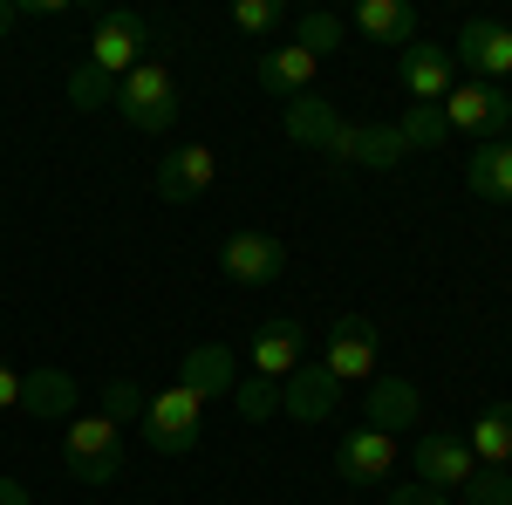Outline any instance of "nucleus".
Wrapping results in <instances>:
<instances>
[{"label": "nucleus", "mask_w": 512, "mask_h": 505, "mask_svg": "<svg viewBox=\"0 0 512 505\" xmlns=\"http://www.w3.org/2000/svg\"><path fill=\"white\" fill-rule=\"evenodd\" d=\"M164 48V28L151 21V14H137V7H103L96 14V28H89V69H103L110 82H123L137 62H158Z\"/></svg>", "instance_id": "nucleus-1"}, {"label": "nucleus", "mask_w": 512, "mask_h": 505, "mask_svg": "<svg viewBox=\"0 0 512 505\" xmlns=\"http://www.w3.org/2000/svg\"><path fill=\"white\" fill-rule=\"evenodd\" d=\"M62 471L76 485H110L123 471V430L110 417H69L62 424Z\"/></svg>", "instance_id": "nucleus-2"}, {"label": "nucleus", "mask_w": 512, "mask_h": 505, "mask_svg": "<svg viewBox=\"0 0 512 505\" xmlns=\"http://www.w3.org/2000/svg\"><path fill=\"white\" fill-rule=\"evenodd\" d=\"M117 117L130 130H144V137H164L171 123H178V82L164 62H137L130 76L117 82Z\"/></svg>", "instance_id": "nucleus-3"}, {"label": "nucleus", "mask_w": 512, "mask_h": 505, "mask_svg": "<svg viewBox=\"0 0 512 505\" xmlns=\"http://www.w3.org/2000/svg\"><path fill=\"white\" fill-rule=\"evenodd\" d=\"M198 430H205V396H192L185 383H164L144 410V444L158 458H185L198 444Z\"/></svg>", "instance_id": "nucleus-4"}, {"label": "nucleus", "mask_w": 512, "mask_h": 505, "mask_svg": "<svg viewBox=\"0 0 512 505\" xmlns=\"http://www.w3.org/2000/svg\"><path fill=\"white\" fill-rule=\"evenodd\" d=\"M321 369H328L335 383H376V369H383V328H376L369 314H342V321L328 328Z\"/></svg>", "instance_id": "nucleus-5"}, {"label": "nucleus", "mask_w": 512, "mask_h": 505, "mask_svg": "<svg viewBox=\"0 0 512 505\" xmlns=\"http://www.w3.org/2000/svg\"><path fill=\"white\" fill-rule=\"evenodd\" d=\"M437 110H444L451 130H465V137H478V144H499V137L512 130V96H506V89H492V82H478V76L458 82Z\"/></svg>", "instance_id": "nucleus-6"}, {"label": "nucleus", "mask_w": 512, "mask_h": 505, "mask_svg": "<svg viewBox=\"0 0 512 505\" xmlns=\"http://www.w3.org/2000/svg\"><path fill=\"white\" fill-rule=\"evenodd\" d=\"M410 157L396 123H342V137L328 144V164H349V171H396Z\"/></svg>", "instance_id": "nucleus-7"}, {"label": "nucleus", "mask_w": 512, "mask_h": 505, "mask_svg": "<svg viewBox=\"0 0 512 505\" xmlns=\"http://www.w3.org/2000/svg\"><path fill=\"white\" fill-rule=\"evenodd\" d=\"M396 471V437H383V430L355 424L335 437V478L342 485H383Z\"/></svg>", "instance_id": "nucleus-8"}, {"label": "nucleus", "mask_w": 512, "mask_h": 505, "mask_svg": "<svg viewBox=\"0 0 512 505\" xmlns=\"http://www.w3.org/2000/svg\"><path fill=\"white\" fill-rule=\"evenodd\" d=\"M478 471L465 430H437V437H417V485L424 492H465V478Z\"/></svg>", "instance_id": "nucleus-9"}, {"label": "nucleus", "mask_w": 512, "mask_h": 505, "mask_svg": "<svg viewBox=\"0 0 512 505\" xmlns=\"http://www.w3.org/2000/svg\"><path fill=\"white\" fill-rule=\"evenodd\" d=\"M396 82L410 89V103H444V96L458 89V62H451V48H437V41H410V48L396 55Z\"/></svg>", "instance_id": "nucleus-10"}, {"label": "nucleus", "mask_w": 512, "mask_h": 505, "mask_svg": "<svg viewBox=\"0 0 512 505\" xmlns=\"http://www.w3.org/2000/svg\"><path fill=\"white\" fill-rule=\"evenodd\" d=\"M280 267H287V246L274 233H233L219 246V273L239 287H267V280H280Z\"/></svg>", "instance_id": "nucleus-11"}, {"label": "nucleus", "mask_w": 512, "mask_h": 505, "mask_svg": "<svg viewBox=\"0 0 512 505\" xmlns=\"http://www.w3.org/2000/svg\"><path fill=\"white\" fill-rule=\"evenodd\" d=\"M280 410H287L294 424H328V417L342 410V383H335L321 362H301V369L280 383Z\"/></svg>", "instance_id": "nucleus-12"}, {"label": "nucleus", "mask_w": 512, "mask_h": 505, "mask_svg": "<svg viewBox=\"0 0 512 505\" xmlns=\"http://www.w3.org/2000/svg\"><path fill=\"white\" fill-rule=\"evenodd\" d=\"M212 178H219V157L205 151V144H178V151L158 164V178H151V185H158L164 205H192V198L212 192Z\"/></svg>", "instance_id": "nucleus-13"}, {"label": "nucleus", "mask_w": 512, "mask_h": 505, "mask_svg": "<svg viewBox=\"0 0 512 505\" xmlns=\"http://www.w3.org/2000/svg\"><path fill=\"white\" fill-rule=\"evenodd\" d=\"M362 417H369V430H383V437H403V430L424 424V396H417V383H403V376H383V383L362 389Z\"/></svg>", "instance_id": "nucleus-14"}, {"label": "nucleus", "mask_w": 512, "mask_h": 505, "mask_svg": "<svg viewBox=\"0 0 512 505\" xmlns=\"http://www.w3.org/2000/svg\"><path fill=\"white\" fill-rule=\"evenodd\" d=\"M301 362H308V328H301L294 314H280V321H267V328L253 335V376H267V383H287Z\"/></svg>", "instance_id": "nucleus-15"}, {"label": "nucleus", "mask_w": 512, "mask_h": 505, "mask_svg": "<svg viewBox=\"0 0 512 505\" xmlns=\"http://www.w3.org/2000/svg\"><path fill=\"white\" fill-rule=\"evenodd\" d=\"M82 403V383L69 369H28L21 376V410L35 417V424H69Z\"/></svg>", "instance_id": "nucleus-16"}, {"label": "nucleus", "mask_w": 512, "mask_h": 505, "mask_svg": "<svg viewBox=\"0 0 512 505\" xmlns=\"http://www.w3.org/2000/svg\"><path fill=\"white\" fill-rule=\"evenodd\" d=\"M315 69H321V62L308 55V48H294V41H280V48H260V55H253V82H260L267 96H287V103L308 96Z\"/></svg>", "instance_id": "nucleus-17"}, {"label": "nucleus", "mask_w": 512, "mask_h": 505, "mask_svg": "<svg viewBox=\"0 0 512 505\" xmlns=\"http://www.w3.org/2000/svg\"><path fill=\"white\" fill-rule=\"evenodd\" d=\"M280 130H287V144L328 157V144L342 137V110H335V103H321L315 89H308V96H294V103L280 110Z\"/></svg>", "instance_id": "nucleus-18"}, {"label": "nucleus", "mask_w": 512, "mask_h": 505, "mask_svg": "<svg viewBox=\"0 0 512 505\" xmlns=\"http://www.w3.org/2000/svg\"><path fill=\"white\" fill-rule=\"evenodd\" d=\"M178 383L192 389V396H233V383H239V355L226 349V342H198L192 355H185V369H178Z\"/></svg>", "instance_id": "nucleus-19"}, {"label": "nucleus", "mask_w": 512, "mask_h": 505, "mask_svg": "<svg viewBox=\"0 0 512 505\" xmlns=\"http://www.w3.org/2000/svg\"><path fill=\"white\" fill-rule=\"evenodd\" d=\"M458 55L478 69V82H499L512 76V28L506 21H465V35H458Z\"/></svg>", "instance_id": "nucleus-20"}, {"label": "nucleus", "mask_w": 512, "mask_h": 505, "mask_svg": "<svg viewBox=\"0 0 512 505\" xmlns=\"http://www.w3.org/2000/svg\"><path fill=\"white\" fill-rule=\"evenodd\" d=\"M355 28L369 41H383V48H410L417 41V7L410 0H362L355 7Z\"/></svg>", "instance_id": "nucleus-21"}, {"label": "nucleus", "mask_w": 512, "mask_h": 505, "mask_svg": "<svg viewBox=\"0 0 512 505\" xmlns=\"http://www.w3.org/2000/svg\"><path fill=\"white\" fill-rule=\"evenodd\" d=\"M465 185H472L478 198H492V205H512V144L499 137V144H478L472 164H465Z\"/></svg>", "instance_id": "nucleus-22"}, {"label": "nucleus", "mask_w": 512, "mask_h": 505, "mask_svg": "<svg viewBox=\"0 0 512 505\" xmlns=\"http://www.w3.org/2000/svg\"><path fill=\"white\" fill-rule=\"evenodd\" d=\"M465 444H472L478 465H512V403H492V410H478L472 430H465Z\"/></svg>", "instance_id": "nucleus-23"}, {"label": "nucleus", "mask_w": 512, "mask_h": 505, "mask_svg": "<svg viewBox=\"0 0 512 505\" xmlns=\"http://www.w3.org/2000/svg\"><path fill=\"white\" fill-rule=\"evenodd\" d=\"M342 35H349V28H342V14H328V7H308V14L294 21V48H308L315 62H321V55H335Z\"/></svg>", "instance_id": "nucleus-24"}, {"label": "nucleus", "mask_w": 512, "mask_h": 505, "mask_svg": "<svg viewBox=\"0 0 512 505\" xmlns=\"http://www.w3.org/2000/svg\"><path fill=\"white\" fill-rule=\"evenodd\" d=\"M396 130H403V144H410V151H437V144L451 137V123H444L437 103H410V110L396 117Z\"/></svg>", "instance_id": "nucleus-25"}, {"label": "nucleus", "mask_w": 512, "mask_h": 505, "mask_svg": "<svg viewBox=\"0 0 512 505\" xmlns=\"http://www.w3.org/2000/svg\"><path fill=\"white\" fill-rule=\"evenodd\" d=\"M62 89H69V103H76V110H110V103H117V82L103 76V69H89V62H76Z\"/></svg>", "instance_id": "nucleus-26"}, {"label": "nucleus", "mask_w": 512, "mask_h": 505, "mask_svg": "<svg viewBox=\"0 0 512 505\" xmlns=\"http://www.w3.org/2000/svg\"><path fill=\"white\" fill-rule=\"evenodd\" d=\"M144 410H151V389L144 383H103V410L96 417H110V424H144Z\"/></svg>", "instance_id": "nucleus-27"}, {"label": "nucleus", "mask_w": 512, "mask_h": 505, "mask_svg": "<svg viewBox=\"0 0 512 505\" xmlns=\"http://www.w3.org/2000/svg\"><path fill=\"white\" fill-rule=\"evenodd\" d=\"M233 403H239L246 424H260V417H274V410H280V383H267V376H239Z\"/></svg>", "instance_id": "nucleus-28"}, {"label": "nucleus", "mask_w": 512, "mask_h": 505, "mask_svg": "<svg viewBox=\"0 0 512 505\" xmlns=\"http://www.w3.org/2000/svg\"><path fill=\"white\" fill-rule=\"evenodd\" d=\"M465 505H512V471L506 465H478L465 478Z\"/></svg>", "instance_id": "nucleus-29"}, {"label": "nucleus", "mask_w": 512, "mask_h": 505, "mask_svg": "<svg viewBox=\"0 0 512 505\" xmlns=\"http://www.w3.org/2000/svg\"><path fill=\"white\" fill-rule=\"evenodd\" d=\"M280 21H287L280 0H239V7H233V28H246V35H274Z\"/></svg>", "instance_id": "nucleus-30"}, {"label": "nucleus", "mask_w": 512, "mask_h": 505, "mask_svg": "<svg viewBox=\"0 0 512 505\" xmlns=\"http://www.w3.org/2000/svg\"><path fill=\"white\" fill-rule=\"evenodd\" d=\"M383 505H444L437 492H424V485H390V499Z\"/></svg>", "instance_id": "nucleus-31"}, {"label": "nucleus", "mask_w": 512, "mask_h": 505, "mask_svg": "<svg viewBox=\"0 0 512 505\" xmlns=\"http://www.w3.org/2000/svg\"><path fill=\"white\" fill-rule=\"evenodd\" d=\"M0 410H21V376L0 362Z\"/></svg>", "instance_id": "nucleus-32"}, {"label": "nucleus", "mask_w": 512, "mask_h": 505, "mask_svg": "<svg viewBox=\"0 0 512 505\" xmlns=\"http://www.w3.org/2000/svg\"><path fill=\"white\" fill-rule=\"evenodd\" d=\"M0 505H28V485L21 478H0Z\"/></svg>", "instance_id": "nucleus-33"}, {"label": "nucleus", "mask_w": 512, "mask_h": 505, "mask_svg": "<svg viewBox=\"0 0 512 505\" xmlns=\"http://www.w3.org/2000/svg\"><path fill=\"white\" fill-rule=\"evenodd\" d=\"M14 21H21V7H7V0H0V35H14Z\"/></svg>", "instance_id": "nucleus-34"}]
</instances>
